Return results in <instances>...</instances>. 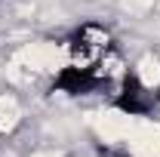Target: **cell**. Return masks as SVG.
I'll use <instances>...</instances> for the list:
<instances>
[{
  "instance_id": "2",
  "label": "cell",
  "mask_w": 160,
  "mask_h": 157,
  "mask_svg": "<svg viewBox=\"0 0 160 157\" xmlns=\"http://www.w3.org/2000/svg\"><path fill=\"white\" fill-rule=\"evenodd\" d=\"M114 108H120L129 117H145L157 108V89L139 71H126V77L114 89Z\"/></svg>"
},
{
  "instance_id": "1",
  "label": "cell",
  "mask_w": 160,
  "mask_h": 157,
  "mask_svg": "<svg viewBox=\"0 0 160 157\" xmlns=\"http://www.w3.org/2000/svg\"><path fill=\"white\" fill-rule=\"evenodd\" d=\"M65 49H68V62H71V65L96 68L102 56L114 49V34H111V28H105L102 22H83L77 31L68 37Z\"/></svg>"
},
{
  "instance_id": "3",
  "label": "cell",
  "mask_w": 160,
  "mask_h": 157,
  "mask_svg": "<svg viewBox=\"0 0 160 157\" xmlns=\"http://www.w3.org/2000/svg\"><path fill=\"white\" fill-rule=\"evenodd\" d=\"M52 89L56 93H65V96H89L96 89H105L99 71L96 68H83V65H65L56 80H52Z\"/></svg>"
},
{
  "instance_id": "4",
  "label": "cell",
  "mask_w": 160,
  "mask_h": 157,
  "mask_svg": "<svg viewBox=\"0 0 160 157\" xmlns=\"http://www.w3.org/2000/svg\"><path fill=\"white\" fill-rule=\"evenodd\" d=\"M102 157H129V154H120V151H105Z\"/></svg>"
}]
</instances>
